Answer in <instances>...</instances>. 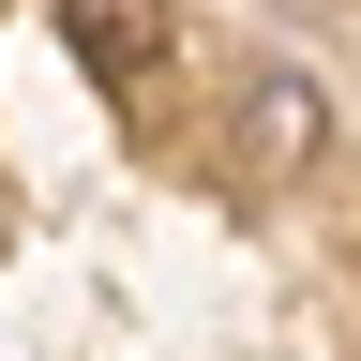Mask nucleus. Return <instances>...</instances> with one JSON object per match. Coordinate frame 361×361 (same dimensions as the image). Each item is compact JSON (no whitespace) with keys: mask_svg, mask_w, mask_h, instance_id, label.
Returning a JSON list of instances; mask_svg holds the SVG:
<instances>
[{"mask_svg":"<svg viewBox=\"0 0 361 361\" xmlns=\"http://www.w3.org/2000/svg\"><path fill=\"white\" fill-rule=\"evenodd\" d=\"M316 121H331V106H316L301 75H271V90H256V135H271V151H316Z\"/></svg>","mask_w":361,"mask_h":361,"instance_id":"2","label":"nucleus"},{"mask_svg":"<svg viewBox=\"0 0 361 361\" xmlns=\"http://www.w3.org/2000/svg\"><path fill=\"white\" fill-rule=\"evenodd\" d=\"M75 45V75H106V90H151L166 75V0H45Z\"/></svg>","mask_w":361,"mask_h":361,"instance_id":"1","label":"nucleus"}]
</instances>
